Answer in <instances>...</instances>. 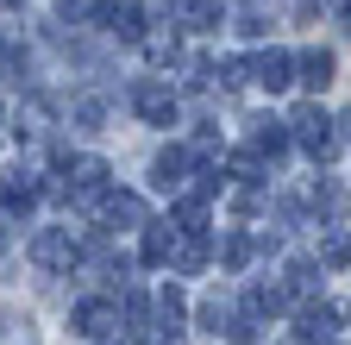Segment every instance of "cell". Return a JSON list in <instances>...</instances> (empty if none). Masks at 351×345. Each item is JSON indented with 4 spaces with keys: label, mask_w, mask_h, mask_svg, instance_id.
Wrapping results in <instances>:
<instances>
[{
    "label": "cell",
    "mask_w": 351,
    "mask_h": 345,
    "mask_svg": "<svg viewBox=\"0 0 351 345\" xmlns=\"http://www.w3.org/2000/svg\"><path fill=\"white\" fill-rule=\"evenodd\" d=\"M289 132H295L307 151H314V157H332V151H339V132H332V119H326L314 101H301V107L289 113Z\"/></svg>",
    "instance_id": "1"
},
{
    "label": "cell",
    "mask_w": 351,
    "mask_h": 345,
    "mask_svg": "<svg viewBox=\"0 0 351 345\" xmlns=\"http://www.w3.org/2000/svg\"><path fill=\"white\" fill-rule=\"evenodd\" d=\"M107 176H113V169H107L101 157H75V163H69V201L101 213V207H107Z\"/></svg>",
    "instance_id": "2"
},
{
    "label": "cell",
    "mask_w": 351,
    "mask_h": 345,
    "mask_svg": "<svg viewBox=\"0 0 351 345\" xmlns=\"http://www.w3.org/2000/svg\"><path fill=\"white\" fill-rule=\"evenodd\" d=\"M132 107L151 126H176V88L169 82H138V88H132Z\"/></svg>",
    "instance_id": "3"
},
{
    "label": "cell",
    "mask_w": 351,
    "mask_h": 345,
    "mask_svg": "<svg viewBox=\"0 0 351 345\" xmlns=\"http://www.w3.org/2000/svg\"><path fill=\"white\" fill-rule=\"evenodd\" d=\"M101 25L125 45H145V7H132V0H101Z\"/></svg>",
    "instance_id": "4"
},
{
    "label": "cell",
    "mask_w": 351,
    "mask_h": 345,
    "mask_svg": "<svg viewBox=\"0 0 351 345\" xmlns=\"http://www.w3.org/2000/svg\"><path fill=\"white\" fill-rule=\"evenodd\" d=\"M32 257L44 270H69L75 264V239H69V226H44L38 239H32Z\"/></svg>",
    "instance_id": "5"
},
{
    "label": "cell",
    "mask_w": 351,
    "mask_h": 345,
    "mask_svg": "<svg viewBox=\"0 0 351 345\" xmlns=\"http://www.w3.org/2000/svg\"><path fill=\"white\" fill-rule=\"evenodd\" d=\"M251 75H257L270 95H282L289 82H295V57H289V51H257V57H251Z\"/></svg>",
    "instance_id": "6"
},
{
    "label": "cell",
    "mask_w": 351,
    "mask_h": 345,
    "mask_svg": "<svg viewBox=\"0 0 351 345\" xmlns=\"http://www.w3.org/2000/svg\"><path fill=\"white\" fill-rule=\"evenodd\" d=\"M307 201H314V213H320V220H345V213H351V189L345 182H332V176H320L314 189H307Z\"/></svg>",
    "instance_id": "7"
},
{
    "label": "cell",
    "mask_w": 351,
    "mask_h": 345,
    "mask_svg": "<svg viewBox=\"0 0 351 345\" xmlns=\"http://www.w3.org/2000/svg\"><path fill=\"white\" fill-rule=\"evenodd\" d=\"M151 182L163 189V195H176L189 182V151L182 145H169V151H157V163H151Z\"/></svg>",
    "instance_id": "8"
},
{
    "label": "cell",
    "mask_w": 351,
    "mask_h": 345,
    "mask_svg": "<svg viewBox=\"0 0 351 345\" xmlns=\"http://www.w3.org/2000/svg\"><path fill=\"white\" fill-rule=\"evenodd\" d=\"M0 201H7V213H32L38 176H32V169H7V176H0Z\"/></svg>",
    "instance_id": "9"
},
{
    "label": "cell",
    "mask_w": 351,
    "mask_h": 345,
    "mask_svg": "<svg viewBox=\"0 0 351 345\" xmlns=\"http://www.w3.org/2000/svg\"><path fill=\"white\" fill-rule=\"evenodd\" d=\"M101 220H107L113 233H132V226H151V220H145V201H138V195H107Z\"/></svg>",
    "instance_id": "10"
},
{
    "label": "cell",
    "mask_w": 351,
    "mask_h": 345,
    "mask_svg": "<svg viewBox=\"0 0 351 345\" xmlns=\"http://www.w3.org/2000/svg\"><path fill=\"white\" fill-rule=\"evenodd\" d=\"M289 139H295V132H289L282 119H251V151H263V157H282V151H289Z\"/></svg>",
    "instance_id": "11"
},
{
    "label": "cell",
    "mask_w": 351,
    "mask_h": 345,
    "mask_svg": "<svg viewBox=\"0 0 351 345\" xmlns=\"http://www.w3.org/2000/svg\"><path fill=\"white\" fill-rule=\"evenodd\" d=\"M182 314H189V301H182V289H176V283H163V295H157V333L163 339H176V333H182Z\"/></svg>",
    "instance_id": "12"
},
{
    "label": "cell",
    "mask_w": 351,
    "mask_h": 345,
    "mask_svg": "<svg viewBox=\"0 0 351 345\" xmlns=\"http://www.w3.org/2000/svg\"><path fill=\"white\" fill-rule=\"evenodd\" d=\"M69 126H75V132H101V126H107V101L101 95H75L69 101Z\"/></svg>",
    "instance_id": "13"
},
{
    "label": "cell",
    "mask_w": 351,
    "mask_h": 345,
    "mask_svg": "<svg viewBox=\"0 0 351 345\" xmlns=\"http://www.w3.org/2000/svg\"><path fill=\"white\" fill-rule=\"evenodd\" d=\"M332 333H339V308L307 301V308H301V339H332Z\"/></svg>",
    "instance_id": "14"
},
{
    "label": "cell",
    "mask_w": 351,
    "mask_h": 345,
    "mask_svg": "<svg viewBox=\"0 0 351 345\" xmlns=\"http://www.w3.org/2000/svg\"><path fill=\"white\" fill-rule=\"evenodd\" d=\"M75 333H88V339H101L107 326H113V308H107V301H75Z\"/></svg>",
    "instance_id": "15"
},
{
    "label": "cell",
    "mask_w": 351,
    "mask_h": 345,
    "mask_svg": "<svg viewBox=\"0 0 351 345\" xmlns=\"http://www.w3.org/2000/svg\"><path fill=\"white\" fill-rule=\"evenodd\" d=\"M295 69H301V82H307V88H326V82L339 75V57H332V51H307Z\"/></svg>",
    "instance_id": "16"
},
{
    "label": "cell",
    "mask_w": 351,
    "mask_h": 345,
    "mask_svg": "<svg viewBox=\"0 0 351 345\" xmlns=\"http://www.w3.org/2000/svg\"><path fill=\"white\" fill-rule=\"evenodd\" d=\"M320 264H326V270H345V264H351V233H345V226H332V233L320 239Z\"/></svg>",
    "instance_id": "17"
},
{
    "label": "cell",
    "mask_w": 351,
    "mask_h": 345,
    "mask_svg": "<svg viewBox=\"0 0 351 345\" xmlns=\"http://www.w3.org/2000/svg\"><path fill=\"white\" fill-rule=\"evenodd\" d=\"M169 257H176V233H169V226H151V233H145V264L157 270V264H169Z\"/></svg>",
    "instance_id": "18"
},
{
    "label": "cell",
    "mask_w": 351,
    "mask_h": 345,
    "mask_svg": "<svg viewBox=\"0 0 351 345\" xmlns=\"http://www.w3.org/2000/svg\"><path fill=\"white\" fill-rule=\"evenodd\" d=\"M145 57L151 63H176V57H182V38H176V32H145Z\"/></svg>",
    "instance_id": "19"
},
{
    "label": "cell",
    "mask_w": 351,
    "mask_h": 345,
    "mask_svg": "<svg viewBox=\"0 0 351 345\" xmlns=\"http://www.w3.org/2000/svg\"><path fill=\"white\" fill-rule=\"evenodd\" d=\"M207 257H213V245H207V239H189L182 251H176V270L195 276V270H207Z\"/></svg>",
    "instance_id": "20"
},
{
    "label": "cell",
    "mask_w": 351,
    "mask_h": 345,
    "mask_svg": "<svg viewBox=\"0 0 351 345\" xmlns=\"http://www.w3.org/2000/svg\"><path fill=\"white\" fill-rule=\"evenodd\" d=\"M219 257H226V270H245V264H251V239H245V233H232L226 245H219Z\"/></svg>",
    "instance_id": "21"
},
{
    "label": "cell",
    "mask_w": 351,
    "mask_h": 345,
    "mask_svg": "<svg viewBox=\"0 0 351 345\" xmlns=\"http://www.w3.org/2000/svg\"><path fill=\"white\" fill-rule=\"evenodd\" d=\"M182 19H189L195 32H219V7H213V0H195V7H189Z\"/></svg>",
    "instance_id": "22"
},
{
    "label": "cell",
    "mask_w": 351,
    "mask_h": 345,
    "mask_svg": "<svg viewBox=\"0 0 351 345\" xmlns=\"http://www.w3.org/2000/svg\"><path fill=\"white\" fill-rule=\"evenodd\" d=\"M57 13L69 25H82V19H101V0H57Z\"/></svg>",
    "instance_id": "23"
},
{
    "label": "cell",
    "mask_w": 351,
    "mask_h": 345,
    "mask_svg": "<svg viewBox=\"0 0 351 345\" xmlns=\"http://www.w3.org/2000/svg\"><path fill=\"white\" fill-rule=\"evenodd\" d=\"M0 345H38L32 339V320H0Z\"/></svg>",
    "instance_id": "24"
},
{
    "label": "cell",
    "mask_w": 351,
    "mask_h": 345,
    "mask_svg": "<svg viewBox=\"0 0 351 345\" xmlns=\"http://www.w3.org/2000/svg\"><path fill=\"white\" fill-rule=\"evenodd\" d=\"M239 32H245V38H263V32H270V25H263V7H257V0H245V13H239Z\"/></svg>",
    "instance_id": "25"
},
{
    "label": "cell",
    "mask_w": 351,
    "mask_h": 345,
    "mask_svg": "<svg viewBox=\"0 0 351 345\" xmlns=\"http://www.w3.org/2000/svg\"><path fill=\"white\" fill-rule=\"evenodd\" d=\"M163 7H169V13H189V7H195V0H163Z\"/></svg>",
    "instance_id": "26"
},
{
    "label": "cell",
    "mask_w": 351,
    "mask_h": 345,
    "mask_svg": "<svg viewBox=\"0 0 351 345\" xmlns=\"http://www.w3.org/2000/svg\"><path fill=\"white\" fill-rule=\"evenodd\" d=\"M7 245H13V233H7V220H0V257H7Z\"/></svg>",
    "instance_id": "27"
},
{
    "label": "cell",
    "mask_w": 351,
    "mask_h": 345,
    "mask_svg": "<svg viewBox=\"0 0 351 345\" xmlns=\"http://www.w3.org/2000/svg\"><path fill=\"white\" fill-rule=\"evenodd\" d=\"M339 126H345V139H351V107H345V119H339Z\"/></svg>",
    "instance_id": "28"
},
{
    "label": "cell",
    "mask_w": 351,
    "mask_h": 345,
    "mask_svg": "<svg viewBox=\"0 0 351 345\" xmlns=\"http://www.w3.org/2000/svg\"><path fill=\"white\" fill-rule=\"evenodd\" d=\"M95 345H119V339H113V333H101V339H95Z\"/></svg>",
    "instance_id": "29"
}]
</instances>
